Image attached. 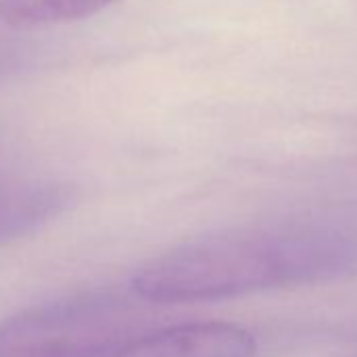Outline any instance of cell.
<instances>
[{
	"label": "cell",
	"mask_w": 357,
	"mask_h": 357,
	"mask_svg": "<svg viewBox=\"0 0 357 357\" xmlns=\"http://www.w3.org/2000/svg\"><path fill=\"white\" fill-rule=\"evenodd\" d=\"M357 271V238L334 227L234 229L176 246L132 278L151 303H198L309 286Z\"/></svg>",
	"instance_id": "obj_1"
},
{
	"label": "cell",
	"mask_w": 357,
	"mask_h": 357,
	"mask_svg": "<svg viewBox=\"0 0 357 357\" xmlns=\"http://www.w3.org/2000/svg\"><path fill=\"white\" fill-rule=\"evenodd\" d=\"M132 311L116 294H80L0 324V357H114L132 332Z\"/></svg>",
	"instance_id": "obj_2"
},
{
	"label": "cell",
	"mask_w": 357,
	"mask_h": 357,
	"mask_svg": "<svg viewBox=\"0 0 357 357\" xmlns=\"http://www.w3.org/2000/svg\"><path fill=\"white\" fill-rule=\"evenodd\" d=\"M114 357H257V338L229 321H196L141 334Z\"/></svg>",
	"instance_id": "obj_3"
},
{
	"label": "cell",
	"mask_w": 357,
	"mask_h": 357,
	"mask_svg": "<svg viewBox=\"0 0 357 357\" xmlns=\"http://www.w3.org/2000/svg\"><path fill=\"white\" fill-rule=\"evenodd\" d=\"M74 200V190L47 181H0V244L17 240L57 215Z\"/></svg>",
	"instance_id": "obj_4"
},
{
	"label": "cell",
	"mask_w": 357,
	"mask_h": 357,
	"mask_svg": "<svg viewBox=\"0 0 357 357\" xmlns=\"http://www.w3.org/2000/svg\"><path fill=\"white\" fill-rule=\"evenodd\" d=\"M116 0H0V22L13 28H38L91 17Z\"/></svg>",
	"instance_id": "obj_5"
}]
</instances>
